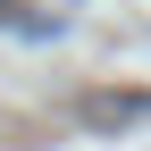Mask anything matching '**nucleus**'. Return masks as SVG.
Returning <instances> with one entry per match:
<instances>
[{
  "label": "nucleus",
  "mask_w": 151,
  "mask_h": 151,
  "mask_svg": "<svg viewBox=\"0 0 151 151\" xmlns=\"http://www.w3.org/2000/svg\"><path fill=\"white\" fill-rule=\"evenodd\" d=\"M151 118V92H92L84 101V126H134Z\"/></svg>",
  "instance_id": "nucleus-1"
},
{
  "label": "nucleus",
  "mask_w": 151,
  "mask_h": 151,
  "mask_svg": "<svg viewBox=\"0 0 151 151\" xmlns=\"http://www.w3.org/2000/svg\"><path fill=\"white\" fill-rule=\"evenodd\" d=\"M0 25H17V34H50V17H25V0H0Z\"/></svg>",
  "instance_id": "nucleus-2"
}]
</instances>
